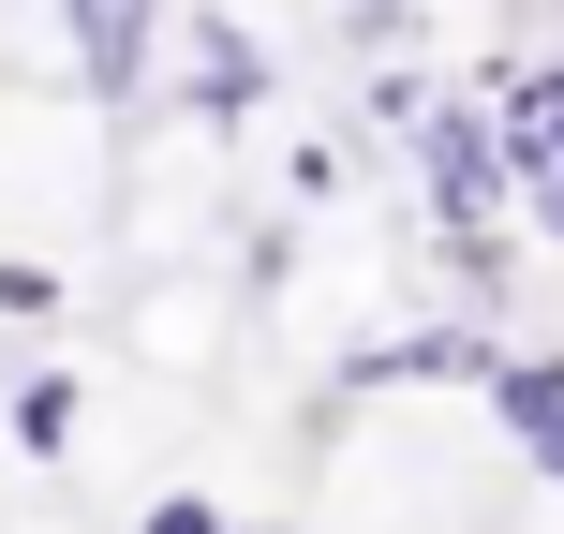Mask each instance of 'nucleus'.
Here are the masks:
<instances>
[{
    "label": "nucleus",
    "instance_id": "1",
    "mask_svg": "<svg viewBox=\"0 0 564 534\" xmlns=\"http://www.w3.org/2000/svg\"><path fill=\"white\" fill-rule=\"evenodd\" d=\"M506 119H446L431 134V194H446V224H490V194H506Z\"/></svg>",
    "mask_w": 564,
    "mask_h": 534
},
{
    "label": "nucleus",
    "instance_id": "4",
    "mask_svg": "<svg viewBox=\"0 0 564 534\" xmlns=\"http://www.w3.org/2000/svg\"><path fill=\"white\" fill-rule=\"evenodd\" d=\"M490 401H506L520 431H564V371L550 357H490Z\"/></svg>",
    "mask_w": 564,
    "mask_h": 534
},
{
    "label": "nucleus",
    "instance_id": "7",
    "mask_svg": "<svg viewBox=\"0 0 564 534\" xmlns=\"http://www.w3.org/2000/svg\"><path fill=\"white\" fill-rule=\"evenodd\" d=\"M149 534H224V520H208V505H149Z\"/></svg>",
    "mask_w": 564,
    "mask_h": 534
},
{
    "label": "nucleus",
    "instance_id": "2",
    "mask_svg": "<svg viewBox=\"0 0 564 534\" xmlns=\"http://www.w3.org/2000/svg\"><path fill=\"white\" fill-rule=\"evenodd\" d=\"M75 45H89V89H134L149 75V0H75Z\"/></svg>",
    "mask_w": 564,
    "mask_h": 534
},
{
    "label": "nucleus",
    "instance_id": "8",
    "mask_svg": "<svg viewBox=\"0 0 564 534\" xmlns=\"http://www.w3.org/2000/svg\"><path fill=\"white\" fill-rule=\"evenodd\" d=\"M535 460H550V476H564V431H535Z\"/></svg>",
    "mask_w": 564,
    "mask_h": 534
},
{
    "label": "nucleus",
    "instance_id": "9",
    "mask_svg": "<svg viewBox=\"0 0 564 534\" xmlns=\"http://www.w3.org/2000/svg\"><path fill=\"white\" fill-rule=\"evenodd\" d=\"M535 194H550V224H564V164H550V178H535Z\"/></svg>",
    "mask_w": 564,
    "mask_h": 534
},
{
    "label": "nucleus",
    "instance_id": "5",
    "mask_svg": "<svg viewBox=\"0 0 564 534\" xmlns=\"http://www.w3.org/2000/svg\"><path fill=\"white\" fill-rule=\"evenodd\" d=\"M194 75H208V105H224V119H238V105H253V45H238V30H224V15H208V30H194Z\"/></svg>",
    "mask_w": 564,
    "mask_h": 534
},
{
    "label": "nucleus",
    "instance_id": "6",
    "mask_svg": "<svg viewBox=\"0 0 564 534\" xmlns=\"http://www.w3.org/2000/svg\"><path fill=\"white\" fill-rule=\"evenodd\" d=\"M59 431H75V386H59V371H45V386H15V446H59Z\"/></svg>",
    "mask_w": 564,
    "mask_h": 534
},
{
    "label": "nucleus",
    "instance_id": "3",
    "mask_svg": "<svg viewBox=\"0 0 564 534\" xmlns=\"http://www.w3.org/2000/svg\"><path fill=\"white\" fill-rule=\"evenodd\" d=\"M506 149L520 164H564V59H535V75L506 89Z\"/></svg>",
    "mask_w": 564,
    "mask_h": 534
}]
</instances>
